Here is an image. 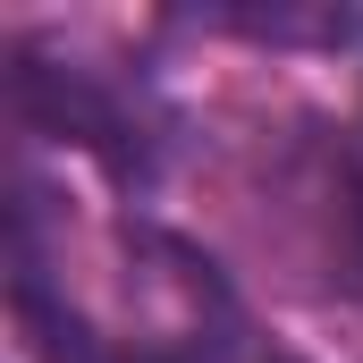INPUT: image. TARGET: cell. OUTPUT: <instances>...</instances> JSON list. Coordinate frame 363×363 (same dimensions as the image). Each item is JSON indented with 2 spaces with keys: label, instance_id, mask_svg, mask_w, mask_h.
Listing matches in <instances>:
<instances>
[{
  "label": "cell",
  "instance_id": "1",
  "mask_svg": "<svg viewBox=\"0 0 363 363\" xmlns=\"http://www.w3.org/2000/svg\"><path fill=\"white\" fill-rule=\"evenodd\" d=\"M9 93H17V118L34 135H60V144H85L110 169H144V127L127 110V93H110L93 68L68 60H34V51H9Z\"/></svg>",
  "mask_w": 363,
  "mask_h": 363
},
{
  "label": "cell",
  "instance_id": "2",
  "mask_svg": "<svg viewBox=\"0 0 363 363\" xmlns=\"http://www.w3.org/2000/svg\"><path fill=\"white\" fill-rule=\"evenodd\" d=\"M144 363H296V355H279V347H254V330L237 321V304H228V296H211L203 330H194L186 347H144Z\"/></svg>",
  "mask_w": 363,
  "mask_h": 363
}]
</instances>
